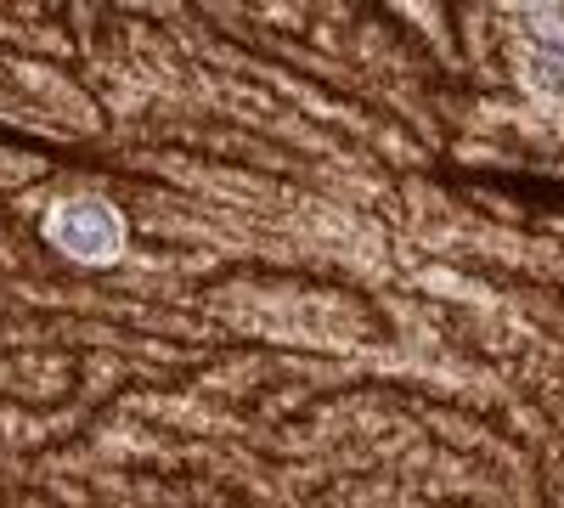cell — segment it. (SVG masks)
Returning <instances> with one entry per match:
<instances>
[{"label":"cell","mask_w":564,"mask_h":508,"mask_svg":"<svg viewBox=\"0 0 564 508\" xmlns=\"http://www.w3.org/2000/svg\"><path fill=\"white\" fill-rule=\"evenodd\" d=\"M45 238H52L68 260L108 266V260L124 255V220L102 198H63L52 215H45Z\"/></svg>","instance_id":"1"}]
</instances>
